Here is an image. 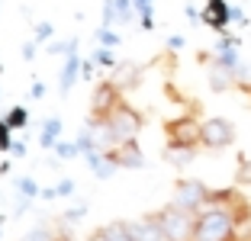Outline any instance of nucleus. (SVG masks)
I'll return each mask as SVG.
<instances>
[{
    "instance_id": "nucleus-16",
    "label": "nucleus",
    "mask_w": 251,
    "mask_h": 241,
    "mask_svg": "<svg viewBox=\"0 0 251 241\" xmlns=\"http://www.w3.org/2000/svg\"><path fill=\"white\" fill-rule=\"evenodd\" d=\"M42 148H55L61 142V119L55 116V119H45V125H42Z\"/></svg>"
},
{
    "instance_id": "nucleus-13",
    "label": "nucleus",
    "mask_w": 251,
    "mask_h": 241,
    "mask_svg": "<svg viewBox=\"0 0 251 241\" xmlns=\"http://www.w3.org/2000/svg\"><path fill=\"white\" fill-rule=\"evenodd\" d=\"M94 241H135L132 232H129V222H110V225L103 228H97L94 232Z\"/></svg>"
},
{
    "instance_id": "nucleus-19",
    "label": "nucleus",
    "mask_w": 251,
    "mask_h": 241,
    "mask_svg": "<svg viewBox=\"0 0 251 241\" xmlns=\"http://www.w3.org/2000/svg\"><path fill=\"white\" fill-rule=\"evenodd\" d=\"M26 122H29V113L23 110V106H13L10 116H7V125H10V129H23Z\"/></svg>"
},
{
    "instance_id": "nucleus-11",
    "label": "nucleus",
    "mask_w": 251,
    "mask_h": 241,
    "mask_svg": "<svg viewBox=\"0 0 251 241\" xmlns=\"http://www.w3.org/2000/svg\"><path fill=\"white\" fill-rule=\"evenodd\" d=\"M110 80L119 90H132V87H139V80H142V68L139 65H116Z\"/></svg>"
},
{
    "instance_id": "nucleus-2",
    "label": "nucleus",
    "mask_w": 251,
    "mask_h": 241,
    "mask_svg": "<svg viewBox=\"0 0 251 241\" xmlns=\"http://www.w3.org/2000/svg\"><path fill=\"white\" fill-rule=\"evenodd\" d=\"M161 222L164 241H193V228H197V209H187L180 203H168L164 209L155 212Z\"/></svg>"
},
{
    "instance_id": "nucleus-26",
    "label": "nucleus",
    "mask_w": 251,
    "mask_h": 241,
    "mask_svg": "<svg viewBox=\"0 0 251 241\" xmlns=\"http://www.w3.org/2000/svg\"><path fill=\"white\" fill-rule=\"evenodd\" d=\"M81 219H84V206H77V209L65 212V222H68V225H74V222H81Z\"/></svg>"
},
{
    "instance_id": "nucleus-6",
    "label": "nucleus",
    "mask_w": 251,
    "mask_h": 241,
    "mask_svg": "<svg viewBox=\"0 0 251 241\" xmlns=\"http://www.w3.org/2000/svg\"><path fill=\"white\" fill-rule=\"evenodd\" d=\"M84 129H87V139H90V151H113L119 145L116 132H113L106 116H90Z\"/></svg>"
},
{
    "instance_id": "nucleus-9",
    "label": "nucleus",
    "mask_w": 251,
    "mask_h": 241,
    "mask_svg": "<svg viewBox=\"0 0 251 241\" xmlns=\"http://www.w3.org/2000/svg\"><path fill=\"white\" fill-rule=\"evenodd\" d=\"M129 232H132L135 241H164L161 222H158L155 212H151V216H142V219H135V222H129Z\"/></svg>"
},
{
    "instance_id": "nucleus-27",
    "label": "nucleus",
    "mask_w": 251,
    "mask_h": 241,
    "mask_svg": "<svg viewBox=\"0 0 251 241\" xmlns=\"http://www.w3.org/2000/svg\"><path fill=\"white\" fill-rule=\"evenodd\" d=\"M235 241H251V219L242 222V228H238V238Z\"/></svg>"
},
{
    "instance_id": "nucleus-17",
    "label": "nucleus",
    "mask_w": 251,
    "mask_h": 241,
    "mask_svg": "<svg viewBox=\"0 0 251 241\" xmlns=\"http://www.w3.org/2000/svg\"><path fill=\"white\" fill-rule=\"evenodd\" d=\"M23 241H71V235H58L55 228L39 225V228H32V232H26V238H23Z\"/></svg>"
},
{
    "instance_id": "nucleus-24",
    "label": "nucleus",
    "mask_w": 251,
    "mask_h": 241,
    "mask_svg": "<svg viewBox=\"0 0 251 241\" xmlns=\"http://www.w3.org/2000/svg\"><path fill=\"white\" fill-rule=\"evenodd\" d=\"M100 42H103V48H113V45L119 42V36L113 29H100Z\"/></svg>"
},
{
    "instance_id": "nucleus-7",
    "label": "nucleus",
    "mask_w": 251,
    "mask_h": 241,
    "mask_svg": "<svg viewBox=\"0 0 251 241\" xmlns=\"http://www.w3.org/2000/svg\"><path fill=\"white\" fill-rule=\"evenodd\" d=\"M174 203H180V206H187V209H200V206H206V199H209V187L203 180H177V187H174Z\"/></svg>"
},
{
    "instance_id": "nucleus-21",
    "label": "nucleus",
    "mask_w": 251,
    "mask_h": 241,
    "mask_svg": "<svg viewBox=\"0 0 251 241\" xmlns=\"http://www.w3.org/2000/svg\"><path fill=\"white\" fill-rule=\"evenodd\" d=\"M94 61H97L100 68H116V61H113V51H110V48H100V51L94 55Z\"/></svg>"
},
{
    "instance_id": "nucleus-18",
    "label": "nucleus",
    "mask_w": 251,
    "mask_h": 241,
    "mask_svg": "<svg viewBox=\"0 0 251 241\" xmlns=\"http://www.w3.org/2000/svg\"><path fill=\"white\" fill-rule=\"evenodd\" d=\"M81 71V61H77V55H71V58L65 61V74H61V94H68L71 90V80H74V74Z\"/></svg>"
},
{
    "instance_id": "nucleus-8",
    "label": "nucleus",
    "mask_w": 251,
    "mask_h": 241,
    "mask_svg": "<svg viewBox=\"0 0 251 241\" xmlns=\"http://www.w3.org/2000/svg\"><path fill=\"white\" fill-rule=\"evenodd\" d=\"M123 100V90L113 84V80H103L94 87V96H90V116H110V110Z\"/></svg>"
},
{
    "instance_id": "nucleus-5",
    "label": "nucleus",
    "mask_w": 251,
    "mask_h": 241,
    "mask_svg": "<svg viewBox=\"0 0 251 241\" xmlns=\"http://www.w3.org/2000/svg\"><path fill=\"white\" fill-rule=\"evenodd\" d=\"M232 142H235V125H232L229 119L213 116V119H206V122H203V142H200V148L222 151V148H229Z\"/></svg>"
},
{
    "instance_id": "nucleus-10",
    "label": "nucleus",
    "mask_w": 251,
    "mask_h": 241,
    "mask_svg": "<svg viewBox=\"0 0 251 241\" xmlns=\"http://www.w3.org/2000/svg\"><path fill=\"white\" fill-rule=\"evenodd\" d=\"M106 154L116 161L119 168H142V164H145V158H142V148H139V139L123 142V145H116L113 151H106Z\"/></svg>"
},
{
    "instance_id": "nucleus-14",
    "label": "nucleus",
    "mask_w": 251,
    "mask_h": 241,
    "mask_svg": "<svg viewBox=\"0 0 251 241\" xmlns=\"http://www.w3.org/2000/svg\"><path fill=\"white\" fill-rule=\"evenodd\" d=\"M229 20H232V10L226 7L222 0H209V7L203 10V23H206V26H213V29H222Z\"/></svg>"
},
{
    "instance_id": "nucleus-3",
    "label": "nucleus",
    "mask_w": 251,
    "mask_h": 241,
    "mask_svg": "<svg viewBox=\"0 0 251 241\" xmlns=\"http://www.w3.org/2000/svg\"><path fill=\"white\" fill-rule=\"evenodd\" d=\"M110 125H113V132H116V139H119V145L123 142H132V139H139V132H142V125H145V119H142V113L135 110V106H129L126 100H119L116 106L110 110Z\"/></svg>"
},
{
    "instance_id": "nucleus-12",
    "label": "nucleus",
    "mask_w": 251,
    "mask_h": 241,
    "mask_svg": "<svg viewBox=\"0 0 251 241\" xmlns=\"http://www.w3.org/2000/svg\"><path fill=\"white\" fill-rule=\"evenodd\" d=\"M238 74L232 71L229 65H222V61H209V84H213V90H229L232 84H235Z\"/></svg>"
},
{
    "instance_id": "nucleus-23",
    "label": "nucleus",
    "mask_w": 251,
    "mask_h": 241,
    "mask_svg": "<svg viewBox=\"0 0 251 241\" xmlns=\"http://www.w3.org/2000/svg\"><path fill=\"white\" fill-rule=\"evenodd\" d=\"M0 148H13V142H10V125H7V119H0Z\"/></svg>"
},
{
    "instance_id": "nucleus-28",
    "label": "nucleus",
    "mask_w": 251,
    "mask_h": 241,
    "mask_svg": "<svg viewBox=\"0 0 251 241\" xmlns=\"http://www.w3.org/2000/svg\"><path fill=\"white\" fill-rule=\"evenodd\" d=\"M242 90H248V94H251V84H242Z\"/></svg>"
},
{
    "instance_id": "nucleus-1",
    "label": "nucleus",
    "mask_w": 251,
    "mask_h": 241,
    "mask_svg": "<svg viewBox=\"0 0 251 241\" xmlns=\"http://www.w3.org/2000/svg\"><path fill=\"white\" fill-rule=\"evenodd\" d=\"M251 219V203L238 190H213L197 209L193 241H235L242 222Z\"/></svg>"
},
{
    "instance_id": "nucleus-4",
    "label": "nucleus",
    "mask_w": 251,
    "mask_h": 241,
    "mask_svg": "<svg viewBox=\"0 0 251 241\" xmlns=\"http://www.w3.org/2000/svg\"><path fill=\"white\" fill-rule=\"evenodd\" d=\"M164 135H168V142L200 148V142H203V122H200L197 116H190V113H187V116L168 119V122H164Z\"/></svg>"
},
{
    "instance_id": "nucleus-15",
    "label": "nucleus",
    "mask_w": 251,
    "mask_h": 241,
    "mask_svg": "<svg viewBox=\"0 0 251 241\" xmlns=\"http://www.w3.org/2000/svg\"><path fill=\"white\" fill-rule=\"evenodd\" d=\"M193 158H197V148H193V145H177V142H168V148H164V161H168V164H174V168H184V164H190Z\"/></svg>"
},
{
    "instance_id": "nucleus-22",
    "label": "nucleus",
    "mask_w": 251,
    "mask_h": 241,
    "mask_svg": "<svg viewBox=\"0 0 251 241\" xmlns=\"http://www.w3.org/2000/svg\"><path fill=\"white\" fill-rule=\"evenodd\" d=\"M16 187H20V193H23V196H26V199H32V196H36V193H39V190H36V183H32L29 177H23V180L16 183Z\"/></svg>"
},
{
    "instance_id": "nucleus-20",
    "label": "nucleus",
    "mask_w": 251,
    "mask_h": 241,
    "mask_svg": "<svg viewBox=\"0 0 251 241\" xmlns=\"http://www.w3.org/2000/svg\"><path fill=\"white\" fill-rule=\"evenodd\" d=\"M238 187H251V161L242 158V164H238V174H235Z\"/></svg>"
},
{
    "instance_id": "nucleus-25",
    "label": "nucleus",
    "mask_w": 251,
    "mask_h": 241,
    "mask_svg": "<svg viewBox=\"0 0 251 241\" xmlns=\"http://www.w3.org/2000/svg\"><path fill=\"white\" fill-rule=\"evenodd\" d=\"M71 190H74V183H71V180H61V183H58V190H49L45 196H68Z\"/></svg>"
}]
</instances>
